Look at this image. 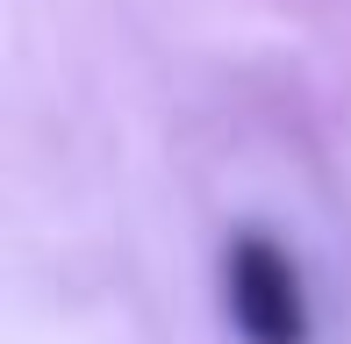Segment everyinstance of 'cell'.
Segmentation results:
<instances>
[{"mask_svg":"<svg viewBox=\"0 0 351 344\" xmlns=\"http://www.w3.org/2000/svg\"><path fill=\"white\" fill-rule=\"evenodd\" d=\"M222 294H230V323L244 344H308V302H301V273L273 237H237L222 258Z\"/></svg>","mask_w":351,"mask_h":344,"instance_id":"1","label":"cell"}]
</instances>
